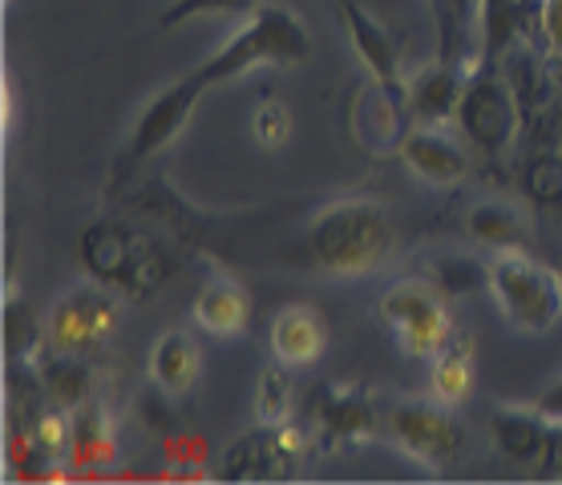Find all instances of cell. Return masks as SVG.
Here are the masks:
<instances>
[{
    "label": "cell",
    "mask_w": 562,
    "mask_h": 485,
    "mask_svg": "<svg viewBox=\"0 0 562 485\" xmlns=\"http://www.w3.org/2000/svg\"><path fill=\"white\" fill-rule=\"evenodd\" d=\"M396 247L393 215L372 194H345L324 203L304 227V256L319 275L364 280L389 263Z\"/></svg>",
    "instance_id": "obj_1"
},
{
    "label": "cell",
    "mask_w": 562,
    "mask_h": 485,
    "mask_svg": "<svg viewBox=\"0 0 562 485\" xmlns=\"http://www.w3.org/2000/svg\"><path fill=\"white\" fill-rule=\"evenodd\" d=\"M312 53H316V41H312L304 16L280 0H263L203 65H194V74L203 77L206 90H215V86H231L247 74H259V69L304 65Z\"/></svg>",
    "instance_id": "obj_2"
},
{
    "label": "cell",
    "mask_w": 562,
    "mask_h": 485,
    "mask_svg": "<svg viewBox=\"0 0 562 485\" xmlns=\"http://www.w3.org/2000/svg\"><path fill=\"white\" fill-rule=\"evenodd\" d=\"M486 292L502 319L522 336H542L562 319L559 271L554 263H538L530 251H494Z\"/></svg>",
    "instance_id": "obj_3"
},
{
    "label": "cell",
    "mask_w": 562,
    "mask_h": 485,
    "mask_svg": "<svg viewBox=\"0 0 562 485\" xmlns=\"http://www.w3.org/2000/svg\"><path fill=\"white\" fill-rule=\"evenodd\" d=\"M376 319L413 360H434L453 345V312L449 295L429 275L393 280L376 300Z\"/></svg>",
    "instance_id": "obj_4"
},
{
    "label": "cell",
    "mask_w": 562,
    "mask_h": 485,
    "mask_svg": "<svg viewBox=\"0 0 562 485\" xmlns=\"http://www.w3.org/2000/svg\"><path fill=\"white\" fill-rule=\"evenodd\" d=\"M122 312H126V304H122V292L114 283L98 280V275L74 280L53 300L49 316H45V340L53 352L93 360L114 340Z\"/></svg>",
    "instance_id": "obj_5"
},
{
    "label": "cell",
    "mask_w": 562,
    "mask_h": 485,
    "mask_svg": "<svg viewBox=\"0 0 562 485\" xmlns=\"http://www.w3.org/2000/svg\"><path fill=\"white\" fill-rule=\"evenodd\" d=\"M384 433L413 465H422L425 473H446L453 470L465 449H470V433L458 421V413L434 401V396H405L393 401L384 409Z\"/></svg>",
    "instance_id": "obj_6"
},
{
    "label": "cell",
    "mask_w": 562,
    "mask_h": 485,
    "mask_svg": "<svg viewBox=\"0 0 562 485\" xmlns=\"http://www.w3.org/2000/svg\"><path fill=\"white\" fill-rule=\"evenodd\" d=\"M453 126H458L461 138L470 142L473 154H482L490 162L506 158V150L518 138L522 114H518V93H514L510 77L498 69V61L477 65L470 74Z\"/></svg>",
    "instance_id": "obj_7"
},
{
    "label": "cell",
    "mask_w": 562,
    "mask_h": 485,
    "mask_svg": "<svg viewBox=\"0 0 562 485\" xmlns=\"http://www.w3.org/2000/svg\"><path fill=\"white\" fill-rule=\"evenodd\" d=\"M203 93H206V86L194 69L175 77L170 86H162V90L154 93L150 102L138 110L134 126H130L126 146L117 154V174H130L134 167L150 162L154 154L167 150L170 142L191 126V117H194V110H199V102H203Z\"/></svg>",
    "instance_id": "obj_8"
},
{
    "label": "cell",
    "mask_w": 562,
    "mask_h": 485,
    "mask_svg": "<svg viewBox=\"0 0 562 485\" xmlns=\"http://www.w3.org/2000/svg\"><path fill=\"white\" fill-rule=\"evenodd\" d=\"M307 458V433L300 425H263L247 429L223 449V458L215 465L218 482H280L300 470V461Z\"/></svg>",
    "instance_id": "obj_9"
},
{
    "label": "cell",
    "mask_w": 562,
    "mask_h": 485,
    "mask_svg": "<svg viewBox=\"0 0 562 485\" xmlns=\"http://www.w3.org/2000/svg\"><path fill=\"white\" fill-rule=\"evenodd\" d=\"M81 259L90 275L114 283L117 292H146L158 283V259L134 230L117 227V223H93L81 235Z\"/></svg>",
    "instance_id": "obj_10"
},
{
    "label": "cell",
    "mask_w": 562,
    "mask_h": 485,
    "mask_svg": "<svg viewBox=\"0 0 562 485\" xmlns=\"http://www.w3.org/2000/svg\"><path fill=\"white\" fill-rule=\"evenodd\" d=\"M396 158L413 179L434 187V191L461 187L473 170V150L458 134V126H417L413 122L396 142Z\"/></svg>",
    "instance_id": "obj_11"
},
{
    "label": "cell",
    "mask_w": 562,
    "mask_h": 485,
    "mask_svg": "<svg viewBox=\"0 0 562 485\" xmlns=\"http://www.w3.org/2000/svg\"><path fill=\"white\" fill-rule=\"evenodd\" d=\"M340 21H345V33L357 49L360 65L369 69L372 86H381L389 98L405 105V90H409V77L401 69V57H396L393 37L384 33V25L369 9H360L357 0H340Z\"/></svg>",
    "instance_id": "obj_12"
},
{
    "label": "cell",
    "mask_w": 562,
    "mask_h": 485,
    "mask_svg": "<svg viewBox=\"0 0 562 485\" xmlns=\"http://www.w3.org/2000/svg\"><path fill=\"white\" fill-rule=\"evenodd\" d=\"M312 421L324 437L352 441V445L384 433V413L357 384H324L319 396L312 401Z\"/></svg>",
    "instance_id": "obj_13"
},
{
    "label": "cell",
    "mask_w": 562,
    "mask_h": 485,
    "mask_svg": "<svg viewBox=\"0 0 562 485\" xmlns=\"http://www.w3.org/2000/svg\"><path fill=\"white\" fill-rule=\"evenodd\" d=\"M470 74L473 69H465V65H449V61H441V57L422 65V69L409 77V90H405V114H409V126L413 122H417V126H453Z\"/></svg>",
    "instance_id": "obj_14"
},
{
    "label": "cell",
    "mask_w": 562,
    "mask_h": 485,
    "mask_svg": "<svg viewBox=\"0 0 562 485\" xmlns=\"http://www.w3.org/2000/svg\"><path fill=\"white\" fill-rule=\"evenodd\" d=\"M554 425L538 413V405H494L490 409V437L498 453H506L518 465H542L554 458Z\"/></svg>",
    "instance_id": "obj_15"
},
{
    "label": "cell",
    "mask_w": 562,
    "mask_h": 485,
    "mask_svg": "<svg viewBox=\"0 0 562 485\" xmlns=\"http://www.w3.org/2000/svg\"><path fill=\"white\" fill-rule=\"evenodd\" d=\"M271 360L288 369H307L328 352V324L312 304H288L271 316Z\"/></svg>",
    "instance_id": "obj_16"
},
{
    "label": "cell",
    "mask_w": 562,
    "mask_h": 485,
    "mask_svg": "<svg viewBox=\"0 0 562 485\" xmlns=\"http://www.w3.org/2000/svg\"><path fill=\"white\" fill-rule=\"evenodd\" d=\"M65 461L74 470H105L117 461V421L114 413L105 409L102 396H90L86 405L69 409V449Z\"/></svg>",
    "instance_id": "obj_17"
},
{
    "label": "cell",
    "mask_w": 562,
    "mask_h": 485,
    "mask_svg": "<svg viewBox=\"0 0 562 485\" xmlns=\"http://www.w3.org/2000/svg\"><path fill=\"white\" fill-rule=\"evenodd\" d=\"M191 324L199 332L215 336V340L244 336L247 324H251V295H247L244 283L231 280V275H211L194 295Z\"/></svg>",
    "instance_id": "obj_18"
},
{
    "label": "cell",
    "mask_w": 562,
    "mask_h": 485,
    "mask_svg": "<svg viewBox=\"0 0 562 485\" xmlns=\"http://www.w3.org/2000/svg\"><path fill=\"white\" fill-rule=\"evenodd\" d=\"M146 369H150V384L187 401L199 388V376H203V348H199L191 328H167L150 345Z\"/></svg>",
    "instance_id": "obj_19"
},
{
    "label": "cell",
    "mask_w": 562,
    "mask_h": 485,
    "mask_svg": "<svg viewBox=\"0 0 562 485\" xmlns=\"http://www.w3.org/2000/svg\"><path fill=\"white\" fill-rule=\"evenodd\" d=\"M437 16V57L449 65L477 69L482 65V16L486 0H434Z\"/></svg>",
    "instance_id": "obj_20"
},
{
    "label": "cell",
    "mask_w": 562,
    "mask_h": 485,
    "mask_svg": "<svg viewBox=\"0 0 562 485\" xmlns=\"http://www.w3.org/2000/svg\"><path fill=\"white\" fill-rule=\"evenodd\" d=\"M465 227L477 247L494 251H530V218L510 199H482L465 211Z\"/></svg>",
    "instance_id": "obj_21"
},
{
    "label": "cell",
    "mask_w": 562,
    "mask_h": 485,
    "mask_svg": "<svg viewBox=\"0 0 562 485\" xmlns=\"http://www.w3.org/2000/svg\"><path fill=\"white\" fill-rule=\"evenodd\" d=\"M41 393L49 396L61 409H77L93 396V369L86 357H69V352H53L45 348L37 357Z\"/></svg>",
    "instance_id": "obj_22"
},
{
    "label": "cell",
    "mask_w": 562,
    "mask_h": 485,
    "mask_svg": "<svg viewBox=\"0 0 562 485\" xmlns=\"http://www.w3.org/2000/svg\"><path fill=\"white\" fill-rule=\"evenodd\" d=\"M470 393H473V357L470 348L453 340L441 357L429 360V396L449 405V409H458V405L470 401Z\"/></svg>",
    "instance_id": "obj_23"
},
{
    "label": "cell",
    "mask_w": 562,
    "mask_h": 485,
    "mask_svg": "<svg viewBox=\"0 0 562 485\" xmlns=\"http://www.w3.org/2000/svg\"><path fill=\"white\" fill-rule=\"evenodd\" d=\"M45 348H49V340H45V324L37 319V312L21 295H9V304H4V352H9V364L13 360L29 364Z\"/></svg>",
    "instance_id": "obj_24"
},
{
    "label": "cell",
    "mask_w": 562,
    "mask_h": 485,
    "mask_svg": "<svg viewBox=\"0 0 562 485\" xmlns=\"http://www.w3.org/2000/svg\"><path fill=\"white\" fill-rule=\"evenodd\" d=\"M251 413L263 425H283L292 421V369L271 360L268 369L259 372L256 393H251Z\"/></svg>",
    "instance_id": "obj_25"
},
{
    "label": "cell",
    "mask_w": 562,
    "mask_h": 485,
    "mask_svg": "<svg viewBox=\"0 0 562 485\" xmlns=\"http://www.w3.org/2000/svg\"><path fill=\"white\" fill-rule=\"evenodd\" d=\"M263 0H170L167 9L158 13V29L170 33V29L187 25V21H203V16H235V13H251Z\"/></svg>",
    "instance_id": "obj_26"
},
{
    "label": "cell",
    "mask_w": 562,
    "mask_h": 485,
    "mask_svg": "<svg viewBox=\"0 0 562 485\" xmlns=\"http://www.w3.org/2000/svg\"><path fill=\"white\" fill-rule=\"evenodd\" d=\"M429 280L446 295H470L477 283L490 280V259H470V256H449L446 263H437Z\"/></svg>",
    "instance_id": "obj_27"
},
{
    "label": "cell",
    "mask_w": 562,
    "mask_h": 485,
    "mask_svg": "<svg viewBox=\"0 0 562 485\" xmlns=\"http://www.w3.org/2000/svg\"><path fill=\"white\" fill-rule=\"evenodd\" d=\"M251 138H256L263 150H280L283 142L292 138V110H288L280 98H263V102L251 110Z\"/></svg>",
    "instance_id": "obj_28"
},
{
    "label": "cell",
    "mask_w": 562,
    "mask_h": 485,
    "mask_svg": "<svg viewBox=\"0 0 562 485\" xmlns=\"http://www.w3.org/2000/svg\"><path fill=\"white\" fill-rule=\"evenodd\" d=\"M29 433H33V441H37L53 461L65 458V449H69V409H61V405H53L49 401V405L33 417Z\"/></svg>",
    "instance_id": "obj_29"
},
{
    "label": "cell",
    "mask_w": 562,
    "mask_h": 485,
    "mask_svg": "<svg viewBox=\"0 0 562 485\" xmlns=\"http://www.w3.org/2000/svg\"><path fill=\"white\" fill-rule=\"evenodd\" d=\"M162 453H167L170 461H182L187 465V473H199L203 470V461L211 458V445H206L199 433H170L162 437Z\"/></svg>",
    "instance_id": "obj_30"
},
{
    "label": "cell",
    "mask_w": 562,
    "mask_h": 485,
    "mask_svg": "<svg viewBox=\"0 0 562 485\" xmlns=\"http://www.w3.org/2000/svg\"><path fill=\"white\" fill-rule=\"evenodd\" d=\"M538 29L554 53H562V0H542L538 4Z\"/></svg>",
    "instance_id": "obj_31"
},
{
    "label": "cell",
    "mask_w": 562,
    "mask_h": 485,
    "mask_svg": "<svg viewBox=\"0 0 562 485\" xmlns=\"http://www.w3.org/2000/svg\"><path fill=\"white\" fill-rule=\"evenodd\" d=\"M535 405H538V413H542V417H547V421L562 433V372L535 396Z\"/></svg>",
    "instance_id": "obj_32"
},
{
    "label": "cell",
    "mask_w": 562,
    "mask_h": 485,
    "mask_svg": "<svg viewBox=\"0 0 562 485\" xmlns=\"http://www.w3.org/2000/svg\"><path fill=\"white\" fill-rule=\"evenodd\" d=\"M554 271H559V283H562V259H559V263H554Z\"/></svg>",
    "instance_id": "obj_33"
}]
</instances>
